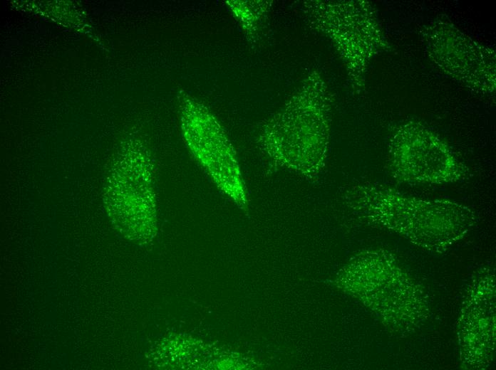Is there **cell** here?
<instances>
[{
    "instance_id": "1",
    "label": "cell",
    "mask_w": 496,
    "mask_h": 370,
    "mask_svg": "<svg viewBox=\"0 0 496 370\" xmlns=\"http://www.w3.org/2000/svg\"><path fill=\"white\" fill-rule=\"evenodd\" d=\"M353 209L371 216L413 242L443 250L472 226L471 210L457 202L424 200L378 184H361L343 195Z\"/></svg>"
},
{
    "instance_id": "2",
    "label": "cell",
    "mask_w": 496,
    "mask_h": 370,
    "mask_svg": "<svg viewBox=\"0 0 496 370\" xmlns=\"http://www.w3.org/2000/svg\"><path fill=\"white\" fill-rule=\"evenodd\" d=\"M331 105L324 82L314 71L264 131L262 144L277 165L309 179L318 175L326 158Z\"/></svg>"
},
{
    "instance_id": "3",
    "label": "cell",
    "mask_w": 496,
    "mask_h": 370,
    "mask_svg": "<svg viewBox=\"0 0 496 370\" xmlns=\"http://www.w3.org/2000/svg\"><path fill=\"white\" fill-rule=\"evenodd\" d=\"M302 11L314 29L333 41L352 83L361 89L370 59L389 48L369 2L306 1Z\"/></svg>"
},
{
    "instance_id": "4",
    "label": "cell",
    "mask_w": 496,
    "mask_h": 370,
    "mask_svg": "<svg viewBox=\"0 0 496 370\" xmlns=\"http://www.w3.org/2000/svg\"><path fill=\"white\" fill-rule=\"evenodd\" d=\"M388 166L395 180L412 184L454 183L467 174L445 143L413 121L397 127L390 139Z\"/></svg>"
}]
</instances>
